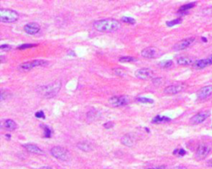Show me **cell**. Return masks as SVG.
Here are the masks:
<instances>
[{
    "label": "cell",
    "mask_w": 212,
    "mask_h": 169,
    "mask_svg": "<svg viewBox=\"0 0 212 169\" xmlns=\"http://www.w3.org/2000/svg\"><path fill=\"white\" fill-rule=\"evenodd\" d=\"M93 26L97 31L101 32H114L120 28V23L119 21L113 18H106L95 21L93 23Z\"/></svg>",
    "instance_id": "6da1fadb"
},
{
    "label": "cell",
    "mask_w": 212,
    "mask_h": 169,
    "mask_svg": "<svg viewBox=\"0 0 212 169\" xmlns=\"http://www.w3.org/2000/svg\"><path fill=\"white\" fill-rule=\"evenodd\" d=\"M61 87V82L59 80H57L49 84L39 86L36 87V92L44 98H51L55 97L59 92Z\"/></svg>",
    "instance_id": "7a4b0ae2"
},
{
    "label": "cell",
    "mask_w": 212,
    "mask_h": 169,
    "mask_svg": "<svg viewBox=\"0 0 212 169\" xmlns=\"http://www.w3.org/2000/svg\"><path fill=\"white\" fill-rule=\"evenodd\" d=\"M19 18L18 13L16 11L11 9H4L2 8L0 10V20L3 22H15Z\"/></svg>",
    "instance_id": "3957f363"
},
{
    "label": "cell",
    "mask_w": 212,
    "mask_h": 169,
    "mask_svg": "<svg viewBox=\"0 0 212 169\" xmlns=\"http://www.w3.org/2000/svg\"><path fill=\"white\" fill-rule=\"evenodd\" d=\"M51 154L56 159L61 160V161H68L70 159V152L63 147L56 146L51 149Z\"/></svg>",
    "instance_id": "277c9868"
},
{
    "label": "cell",
    "mask_w": 212,
    "mask_h": 169,
    "mask_svg": "<svg viewBox=\"0 0 212 169\" xmlns=\"http://www.w3.org/2000/svg\"><path fill=\"white\" fill-rule=\"evenodd\" d=\"M210 151H211V147L210 145H208L206 143L201 144L197 148V152H196V158L198 160H202L209 155Z\"/></svg>",
    "instance_id": "5b68a950"
},
{
    "label": "cell",
    "mask_w": 212,
    "mask_h": 169,
    "mask_svg": "<svg viewBox=\"0 0 212 169\" xmlns=\"http://www.w3.org/2000/svg\"><path fill=\"white\" fill-rule=\"evenodd\" d=\"M210 115V111H201V112L197 113L195 115H193L190 119V122L193 124V125H198V124L204 122Z\"/></svg>",
    "instance_id": "8992f818"
},
{
    "label": "cell",
    "mask_w": 212,
    "mask_h": 169,
    "mask_svg": "<svg viewBox=\"0 0 212 169\" xmlns=\"http://www.w3.org/2000/svg\"><path fill=\"white\" fill-rule=\"evenodd\" d=\"M47 64V61H46V60L36 59V60H32V61L27 62V63L22 64L20 66H19V69H22V70H24V71H27V70H30V69H33L35 67L42 66V65H45V64Z\"/></svg>",
    "instance_id": "52a82bcc"
},
{
    "label": "cell",
    "mask_w": 212,
    "mask_h": 169,
    "mask_svg": "<svg viewBox=\"0 0 212 169\" xmlns=\"http://www.w3.org/2000/svg\"><path fill=\"white\" fill-rule=\"evenodd\" d=\"M135 76L142 80H146L153 76V71L149 68H142L135 72Z\"/></svg>",
    "instance_id": "ba28073f"
},
{
    "label": "cell",
    "mask_w": 212,
    "mask_h": 169,
    "mask_svg": "<svg viewBox=\"0 0 212 169\" xmlns=\"http://www.w3.org/2000/svg\"><path fill=\"white\" fill-rule=\"evenodd\" d=\"M129 98L125 97V96H120V97H112L109 99V103L111 104L113 107H124V106L127 105L129 103Z\"/></svg>",
    "instance_id": "9c48e42d"
},
{
    "label": "cell",
    "mask_w": 212,
    "mask_h": 169,
    "mask_svg": "<svg viewBox=\"0 0 212 169\" xmlns=\"http://www.w3.org/2000/svg\"><path fill=\"white\" fill-rule=\"evenodd\" d=\"M195 42L194 37H189V38H186L184 40H181V41H179L178 43H176L175 46H173L174 50H182L186 48H188L189 46H191L192 44Z\"/></svg>",
    "instance_id": "30bf717a"
},
{
    "label": "cell",
    "mask_w": 212,
    "mask_h": 169,
    "mask_svg": "<svg viewBox=\"0 0 212 169\" xmlns=\"http://www.w3.org/2000/svg\"><path fill=\"white\" fill-rule=\"evenodd\" d=\"M184 89H185V86H183V85H171V86H168V87H166L164 89V92L168 95H176L179 92H182Z\"/></svg>",
    "instance_id": "8fae6325"
},
{
    "label": "cell",
    "mask_w": 212,
    "mask_h": 169,
    "mask_svg": "<svg viewBox=\"0 0 212 169\" xmlns=\"http://www.w3.org/2000/svg\"><path fill=\"white\" fill-rule=\"evenodd\" d=\"M212 95V85H208L201 87L197 92V98L199 99H206Z\"/></svg>",
    "instance_id": "7c38bea8"
},
{
    "label": "cell",
    "mask_w": 212,
    "mask_h": 169,
    "mask_svg": "<svg viewBox=\"0 0 212 169\" xmlns=\"http://www.w3.org/2000/svg\"><path fill=\"white\" fill-rule=\"evenodd\" d=\"M40 26L36 22H30L28 23L27 25L24 26V31L29 35H35V34L38 33L40 31Z\"/></svg>",
    "instance_id": "4fadbf2b"
},
{
    "label": "cell",
    "mask_w": 212,
    "mask_h": 169,
    "mask_svg": "<svg viewBox=\"0 0 212 169\" xmlns=\"http://www.w3.org/2000/svg\"><path fill=\"white\" fill-rule=\"evenodd\" d=\"M141 55L143 58H147V59H153L155 58L157 55V51L154 48L149 47V48H146V49L142 50L141 52Z\"/></svg>",
    "instance_id": "5bb4252c"
},
{
    "label": "cell",
    "mask_w": 212,
    "mask_h": 169,
    "mask_svg": "<svg viewBox=\"0 0 212 169\" xmlns=\"http://www.w3.org/2000/svg\"><path fill=\"white\" fill-rule=\"evenodd\" d=\"M25 149L31 154H41V155H43L44 154V151L41 150L40 148L35 145V144H32V143H28V144H25L24 145Z\"/></svg>",
    "instance_id": "9a60e30c"
},
{
    "label": "cell",
    "mask_w": 212,
    "mask_h": 169,
    "mask_svg": "<svg viewBox=\"0 0 212 169\" xmlns=\"http://www.w3.org/2000/svg\"><path fill=\"white\" fill-rule=\"evenodd\" d=\"M3 126L7 130V131H12L17 129L18 125L16 124V122L14 120H11V119H8V120H5L3 121Z\"/></svg>",
    "instance_id": "2e32d148"
},
{
    "label": "cell",
    "mask_w": 212,
    "mask_h": 169,
    "mask_svg": "<svg viewBox=\"0 0 212 169\" xmlns=\"http://www.w3.org/2000/svg\"><path fill=\"white\" fill-rule=\"evenodd\" d=\"M195 63V60L191 57L181 56L177 59V64L180 65H190L193 64Z\"/></svg>",
    "instance_id": "e0dca14e"
},
{
    "label": "cell",
    "mask_w": 212,
    "mask_h": 169,
    "mask_svg": "<svg viewBox=\"0 0 212 169\" xmlns=\"http://www.w3.org/2000/svg\"><path fill=\"white\" fill-rule=\"evenodd\" d=\"M207 66H208V64H207L206 59L196 60L194 64H192V67H193V69H205V68Z\"/></svg>",
    "instance_id": "ac0fdd59"
},
{
    "label": "cell",
    "mask_w": 212,
    "mask_h": 169,
    "mask_svg": "<svg viewBox=\"0 0 212 169\" xmlns=\"http://www.w3.org/2000/svg\"><path fill=\"white\" fill-rule=\"evenodd\" d=\"M121 142L123 144L126 145L128 147H132L134 144V139L131 137V135H125L122 138Z\"/></svg>",
    "instance_id": "d6986e66"
},
{
    "label": "cell",
    "mask_w": 212,
    "mask_h": 169,
    "mask_svg": "<svg viewBox=\"0 0 212 169\" xmlns=\"http://www.w3.org/2000/svg\"><path fill=\"white\" fill-rule=\"evenodd\" d=\"M77 147L78 149H81L82 151L85 152H89L92 149V146H91V143L89 142H86V141H82V142L79 143L77 144Z\"/></svg>",
    "instance_id": "ffe728a7"
},
{
    "label": "cell",
    "mask_w": 212,
    "mask_h": 169,
    "mask_svg": "<svg viewBox=\"0 0 212 169\" xmlns=\"http://www.w3.org/2000/svg\"><path fill=\"white\" fill-rule=\"evenodd\" d=\"M171 120V119L164 115H157L153 118L152 122L155 124H160V123H165V122H169Z\"/></svg>",
    "instance_id": "44dd1931"
},
{
    "label": "cell",
    "mask_w": 212,
    "mask_h": 169,
    "mask_svg": "<svg viewBox=\"0 0 212 169\" xmlns=\"http://www.w3.org/2000/svg\"><path fill=\"white\" fill-rule=\"evenodd\" d=\"M196 5V2H192V3H186L185 5L181 6V8H179V13H185L186 11L191 9V8H194Z\"/></svg>",
    "instance_id": "7402d4cb"
},
{
    "label": "cell",
    "mask_w": 212,
    "mask_h": 169,
    "mask_svg": "<svg viewBox=\"0 0 212 169\" xmlns=\"http://www.w3.org/2000/svg\"><path fill=\"white\" fill-rule=\"evenodd\" d=\"M0 97H1V100L2 101L7 100V99L12 97V93L9 91L2 89L1 90V93H0Z\"/></svg>",
    "instance_id": "603a6c76"
},
{
    "label": "cell",
    "mask_w": 212,
    "mask_h": 169,
    "mask_svg": "<svg viewBox=\"0 0 212 169\" xmlns=\"http://www.w3.org/2000/svg\"><path fill=\"white\" fill-rule=\"evenodd\" d=\"M119 62H121V63H125V62H134L136 61L137 59L131 56H122L119 58Z\"/></svg>",
    "instance_id": "cb8c5ba5"
},
{
    "label": "cell",
    "mask_w": 212,
    "mask_h": 169,
    "mask_svg": "<svg viewBox=\"0 0 212 169\" xmlns=\"http://www.w3.org/2000/svg\"><path fill=\"white\" fill-rule=\"evenodd\" d=\"M181 22V18H176V19H174V20H172V21H168V22H167V26H169V27H171V26H175V25H177V24H180V23Z\"/></svg>",
    "instance_id": "d4e9b609"
},
{
    "label": "cell",
    "mask_w": 212,
    "mask_h": 169,
    "mask_svg": "<svg viewBox=\"0 0 212 169\" xmlns=\"http://www.w3.org/2000/svg\"><path fill=\"white\" fill-rule=\"evenodd\" d=\"M172 64H173V62L172 60H166V61L161 62L159 65L163 69H167V68H170V67L172 66Z\"/></svg>",
    "instance_id": "484cf974"
},
{
    "label": "cell",
    "mask_w": 212,
    "mask_h": 169,
    "mask_svg": "<svg viewBox=\"0 0 212 169\" xmlns=\"http://www.w3.org/2000/svg\"><path fill=\"white\" fill-rule=\"evenodd\" d=\"M138 102L142 103H147V104H152L153 103V99H150V98H137Z\"/></svg>",
    "instance_id": "4316f807"
},
{
    "label": "cell",
    "mask_w": 212,
    "mask_h": 169,
    "mask_svg": "<svg viewBox=\"0 0 212 169\" xmlns=\"http://www.w3.org/2000/svg\"><path fill=\"white\" fill-rule=\"evenodd\" d=\"M37 45L36 44H23L22 46H18L17 49L18 50H25V49H28V48H32V47H35Z\"/></svg>",
    "instance_id": "83f0119b"
},
{
    "label": "cell",
    "mask_w": 212,
    "mask_h": 169,
    "mask_svg": "<svg viewBox=\"0 0 212 169\" xmlns=\"http://www.w3.org/2000/svg\"><path fill=\"white\" fill-rule=\"evenodd\" d=\"M122 22H124L125 23H129V24H134L136 22L135 19L132 18H129V17H123L122 18Z\"/></svg>",
    "instance_id": "f1b7e54d"
},
{
    "label": "cell",
    "mask_w": 212,
    "mask_h": 169,
    "mask_svg": "<svg viewBox=\"0 0 212 169\" xmlns=\"http://www.w3.org/2000/svg\"><path fill=\"white\" fill-rule=\"evenodd\" d=\"M186 152L183 149H176L173 151V154L174 155H176V156H184V155H186Z\"/></svg>",
    "instance_id": "f546056e"
},
{
    "label": "cell",
    "mask_w": 212,
    "mask_h": 169,
    "mask_svg": "<svg viewBox=\"0 0 212 169\" xmlns=\"http://www.w3.org/2000/svg\"><path fill=\"white\" fill-rule=\"evenodd\" d=\"M43 129H44L45 137H47V138H50L51 135H52V131H51V129H50L49 127H47V126H44Z\"/></svg>",
    "instance_id": "4dcf8cb0"
},
{
    "label": "cell",
    "mask_w": 212,
    "mask_h": 169,
    "mask_svg": "<svg viewBox=\"0 0 212 169\" xmlns=\"http://www.w3.org/2000/svg\"><path fill=\"white\" fill-rule=\"evenodd\" d=\"M162 78H153V84H155L156 86H158V85H161L162 84V82H163V81H162Z\"/></svg>",
    "instance_id": "1f68e13d"
},
{
    "label": "cell",
    "mask_w": 212,
    "mask_h": 169,
    "mask_svg": "<svg viewBox=\"0 0 212 169\" xmlns=\"http://www.w3.org/2000/svg\"><path fill=\"white\" fill-rule=\"evenodd\" d=\"M35 116H36V118H42V119H44L45 114L42 111H37V112L35 114Z\"/></svg>",
    "instance_id": "d6a6232c"
},
{
    "label": "cell",
    "mask_w": 212,
    "mask_h": 169,
    "mask_svg": "<svg viewBox=\"0 0 212 169\" xmlns=\"http://www.w3.org/2000/svg\"><path fill=\"white\" fill-rule=\"evenodd\" d=\"M104 128L105 129H109L114 126V123H113L112 121H109V122H107V123L104 124Z\"/></svg>",
    "instance_id": "836d02e7"
},
{
    "label": "cell",
    "mask_w": 212,
    "mask_h": 169,
    "mask_svg": "<svg viewBox=\"0 0 212 169\" xmlns=\"http://www.w3.org/2000/svg\"><path fill=\"white\" fill-rule=\"evenodd\" d=\"M114 72H115V74H116L117 75H119V76H124V74L122 72V70L120 69H114Z\"/></svg>",
    "instance_id": "e575fe53"
},
{
    "label": "cell",
    "mask_w": 212,
    "mask_h": 169,
    "mask_svg": "<svg viewBox=\"0 0 212 169\" xmlns=\"http://www.w3.org/2000/svg\"><path fill=\"white\" fill-rule=\"evenodd\" d=\"M206 63H207V64H208V66H209V65H211L212 64V54H210L209 57L206 58Z\"/></svg>",
    "instance_id": "d590c367"
},
{
    "label": "cell",
    "mask_w": 212,
    "mask_h": 169,
    "mask_svg": "<svg viewBox=\"0 0 212 169\" xmlns=\"http://www.w3.org/2000/svg\"><path fill=\"white\" fill-rule=\"evenodd\" d=\"M0 48L2 50H9L11 49V46H8V45H2L0 46Z\"/></svg>",
    "instance_id": "8d00e7d4"
},
{
    "label": "cell",
    "mask_w": 212,
    "mask_h": 169,
    "mask_svg": "<svg viewBox=\"0 0 212 169\" xmlns=\"http://www.w3.org/2000/svg\"><path fill=\"white\" fill-rule=\"evenodd\" d=\"M166 166L163 165V166H159V167H150V168H147V169H165Z\"/></svg>",
    "instance_id": "74e56055"
},
{
    "label": "cell",
    "mask_w": 212,
    "mask_h": 169,
    "mask_svg": "<svg viewBox=\"0 0 212 169\" xmlns=\"http://www.w3.org/2000/svg\"><path fill=\"white\" fill-rule=\"evenodd\" d=\"M173 169H187L185 166H177L176 167H174Z\"/></svg>",
    "instance_id": "f35d334b"
},
{
    "label": "cell",
    "mask_w": 212,
    "mask_h": 169,
    "mask_svg": "<svg viewBox=\"0 0 212 169\" xmlns=\"http://www.w3.org/2000/svg\"><path fill=\"white\" fill-rule=\"evenodd\" d=\"M41 169H52L51 167H48V166H47V167H42Z\"/></svg>",
    "instance_id": "ab89813d"
},
{
    "label": "cell",
    "mask_w": 212,
    "mask_h": 169,
    "mask_svg": "<svg viewBox=\"0 0 212 169\" xmlns=\"http://www.w3.org/2000/svg\"><path fill=\"white\" fill-rule=\"evenodd\" d=\"M208 165H209L210 167H212V159H211V160H210V161L208 162Z\"/></svg>",
    "instance_id": "60d3db41"
},
{
    "label": "cell",
    "mask_w": 212,
    "mask_h": 169,
    "mask_svg": "<svg viewBox=\"0 0 212 169\" xmlns=\"http://www.w3.org/2000/svg\"><path fill=\"white\" fill-rule=\"evenodd\" d=\"M202 40H203V41H205V42H206V41H207V40L206 38H205V37H202Z\"/></svg>",
    "instance_id": "b9f144b4"
},
{
    "label": "cell",
    "mask_w": 212,
    "mask_h": 169,
    "mask_svg": "<svg viewBox=\"0 0 212 169\" xmlns=\"http://www.w3.org/2000/svg\"><path fill=\"white\" fill-rule=\"evenodd\" d=\"M6 138L9 139V138H10V135H6Z\"/></svg>",
    "instance_id": "7bdbcfd3"
},
{
    "label": "cell",
    "mask_w": 212,
    "mask_h": 169,
    "mask_svg": "<svg viewBox=\"0 0 212 169\" xmlns=\"http://www.w3.org/2000/svg\"><path fill=\"white\" fill-rule=\"evenodd\" d=\"M211 13H212V8H211Z\"/></svg>",
    "instance_id": "ee69618b"
}]
</instances>
